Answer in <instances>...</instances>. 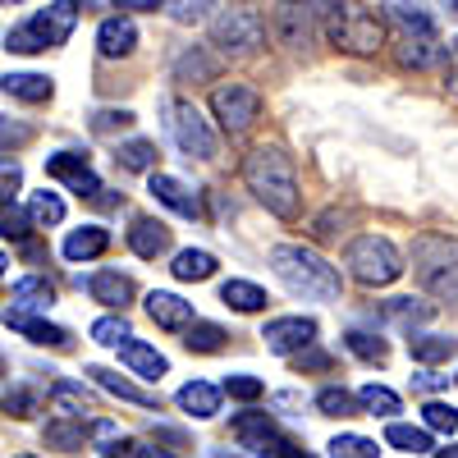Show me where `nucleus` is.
I'll use <instances>...</instances> for the list:
<instances>
[{
    "label": "nucleus",
    "instance_id": "c9c22d12",
    "mask_svg": "<svg viewBox=\"0 0 458 458\" xmlns=\"http://www.w3.org/2000/svg\"><path fill=\"white\" fill-rule=\"evenodd\" d=\"M358 408H362V412H371V417H394L403 403H399V394H394V390H386V386H376V380H371V386H362V390H358Z\"/></svg>",
    "mask_w": 458,
    "mask_h": 458
},
{
    "label": "nucleus",
    "instance_id": "a18cd8bd",
    "mask_svg": "<svg viewBox=\"0 0 458 458\" xmlns=\"http://www.w3.org/2000/svg\"><path fill=\"white\" fill-rule=\"evenodd\" d=\"M220 394H229V399H239V403H257L261 394H266V386L257 376H225V386H220Z\"/></svg>",
    "mask_w": 458,
    "mask_h": 458
},
{
    "label": "nucleus",
    "instance_id": "c756f323",
    "mask_svg": "<svg viewBox=\"0 0 458 458\" xmlns=\"http://www.w3.org/2000/svg\"><path fill=\"white\" fill-rule=\"evenodd\" d=\"M88 436H92V427L83 417H69V412H60V422L47 427V445H55V449H79Z\"/></svg>",
    "mask_w": 458,
    "mask_h": 458
},
{
    "label": "nucleus",
    "instance_id": "4d7b16f0",
    "mask_svg": "<svg viewBox=\"0 0 458 458\" xmlns=\"http://www.w3.org/2000/svg\"><path fill=\"white\" fill-rule=\"evenodd\" d=\"M165 5V0H114V10H124V14H133V10H151L157 14Z\"/></svg>",
    "mask_w": 458,
    "mask_h": 458
},
{
    "label": "nucleus",
    "instance_id": "79ce46f5",
    "mask_svg": "<svg viewBox=\"0 0 458 458\" xmlns=\"http://www.w3.org/2000/svg\"><path fill=\"white\" fill-rule=\"evenodd\" d=\"M422 427H427V431H440V436H454V431H458V408L431 399V403L422 408Z\"/></svg>",
    "mask_w": 458,
    "mask_h": 458
},
{
    "label": "nucleus",
    "instance_id": "a19ab883",
    "mask_svg": "<svg viewBox=\"0 0 458 458\" xmlns=\"http://www.w3.org/2000/svg\"><path fill=\"white\" fill-rule=\"evenodd\" d=\"M28 216H32V225H60L64 220V202L55 198V193H47V188H42V193H32V202H28Z\"/></svg>",
    "mask_w": 458,
    "mask_h": 458
},
{
    "label": "nucleus",
    "instance_id": "dca6fc26",
    "mask_svg": "<svg viewBox=\"0 0 458 458\" xmlns=\"http://www.w3.org/2000/svg\"><path fill=\"white\" fill-rule=\"evenodd\" d=\"M147 193L157 198L161 207H170V211L188 216V220H198V216H202L198 193H188V188H183L179 179H170V174H157V170H151V179H147Z\"/></svg>",
    "mask_w": 458,
    "mask_h": 458
},
{
    "label": "nucleus",
    "instance_id": "bb28decb",
    "mask_svg": "<svg viewBox=\"0 0 458 458\" xmlns=\"http://www.w3.org/2000/svg\"><path fill=\"white\" fill-rule=\"evenodd\" d=\"M220 302L225 308H234V312H266V289H257V284H248V280H225L220 284Z\"/></svg>",
    "mask_w": 458,
    "mask_h": 458
},
{
    "label": "nucleus",
    "instance_id": "de8ad7c7",
    "mask_svg": "<svg viewBox=\"0 0 458 458\" xmlns=\"http://www.w3.org/2000/svg\"><path fill=\"white\" fill-rule=\"evenodd\" d=\"M37 138V129L32 124H23V120H10V114H0V151H14V147H28Z\"/></svg>",
    "mask_w": 458,
    "mask_h": 458
},
{
    "label": "nucleus",
    "instance_id": "4be33fe9",
    "mask_svg": "<svg viewBox=\"0 0 458 458\" xmlns=\"http://www.w3.org/2000/svg\"><path fill=\"white\" fill-rule=\"evenodd\" d=\"M174 79H179V83H216V79H220V60L207 55L202 47H188V51L174 60Z\"/></svg>",
    "mask_w": 458,
    "mask_h": 458
},
{
    "label": "nucleus",
    "instance_id": "bf43d9fd",
    "mask_svg": "<svg viewBox=\"0 0 458 458\" xmlns=\"http://www.w3.org/2000/svg\"><path fill=\"white\" fill-rule=\"evenodd\" d=\"M5 266H10V257H5V252H0V280H5Z\"/></svg>",
    "mask_w": 458,
    "mask_h": 458
},
{
    "label": "nucleus",
    "instance_id": "8fccbe9b",
    "mask_svg": "<svg viewBox=\"0 0 458 458\" xmlns=\"http://www.w3.org/2000/svg\"><path fill=\"white\" fill-rule=\"evenodd\" d=\"M0 408H5V412H14V417H32V412H37V394L19 386V390H10L5 399H0Z\"/></svg>",
    "mask_w": 458,
    "mask_h": 458
},
{
    "label": "nucleus",
    "instance_id": "f704fd0d",
    "mask_svg": "<svg viewBox=\"0 0 458 458\" xmlns=\"http://www.w3.org/2000/svg\"><path fill=\"white\" fill-rule=\"evenodd\" d=\"M0 239H10V243L32 239V216L23 207H14L10 198H0Z\"/></svg>",
    "mask_w": 458,
    "mask_h": 458
},
{
    "label": "nucleus",
    "instance_id": "6e6d98bb",
    "mask_svg": "<svg viewBox=\"0 0 458 458\" xmlns=\"http://www.w3.org/2000/svg\"><path fill=\"white\" fill-rule=\"evenodd\" d=\"M445 83L458 92V37H454V42L445 47Z\"/></svg>",
    "mask_w": 458,
    "mask_h": 458
},
{
    "label": "nucleus",
    "instance_id": "b1692460",
    "mask_svg": "<svg viewBox=\"0 0 458 458\" xmlns=\"http://www.w3.org/2000/svg\"><path fill=\"white\" fill-rule=\"evenodd\" d=\"M179 408L188 417H198V422H207V417L220 412V390L207 386V380H188V386L179 390Z\"/></svg>",
    "mask_w": 458,
    "mask_h": 458
},
{
    "label": "nucleus",
    "instance_id": "ea45409f",
    "mask_svg": "<svg viewBox=\"0 0 458 458\" xmlns=\"http://www.w3.org/2000/svg\"><path fill=\"white\" fill-rule=\"evenodd\" d=\"M248 449H252V454H261V458H302V454H308L298 440H289V436H280V431H266V436H261V440H252Z\"/></svg>",
    "mask_w": 458,
    "mask_h": 458
},
{
    "label": "nucleus",
    "instance_id": "c03bdc74",
    "mask_svg": "<svg viewBox=\"0 0 458 458\" xmlns=\"http://www.w3.org/2000/svg\"><path fill=\"white\" fill-rule=\"evenodd\" d=\"M133 330H129V321H124V312H114V317H101V321H92V339L97 344H106V349H114V344H124Z\"/></svg>",
    "mask_w": 458,
    "mask_h": 458
},
{
    "label": "nucleus",
    "instance_id": "7ed1b4c3",
    "mask_svg": "<svg viewBox=\"0 0 458 458\" xmlns=\"http://www.w3.org/2000/svg\"><path fill=\"white\" fill-rule=\"evenodd\" d=\"M412 276L431 298H445V302H458V239L449 234H427L412 239Z\"/></svg>",
    "mask_w": 458,
    "mask_h": 458
},
{
    "label": "nucleus",
    "instance_id": "473e14b6",
    "mask_svg": "<svg viewBox=\"0 0 458 458\" xmlns=\"http://www.w3.org/2000/svg\"><path fill=\"white\" fill-rule=\"evenodd\" d=\"M386 445L403 449V454H431V431L427 427H403V422H390L386 427Z\"/></svg>",
    "mask_w": 458,
    "mask_h": 458
},
{
    "label": "nucleus",
    "instance_id": "58836bf2",
    "mask_svg": "<svg viewBox=\"0 0 458 458\" xmlns=\"http://www.w3.org/2000/svg\"><path fill=\"white\" fill-rule=\"evenodd\" d=\"M229 431H234V436L243 440V449H248V445L261 440L266 431H276V417H271V412H239L234 422H229Z\"/></svg>",
    "mask_w": 458,
    "mask_h": 458
},
{
    "label": "nucleus",
    "instance_id": "052dcab7",
    "mask_svg": "<svg viewBox=\"0 0 458 458\" xmlns=\"http://www.w3.org/2000/svg\"><path fill=\"white\" fill-rule=\"evenodd\" d=\"M449 10H454V14H458V0H449Z\"/></svg>",
    "mask_w": 458,
    "mask_h": 458
},
{
    "label": "nucleus",
    "instance_id": "e433bc0d",
    "mask_svg": "<svg viewBox=\"0 0 458 458\" xmlns=\"http://www.w3.org/2000/svg\"><path fill=\"white\" fill-rule=\"evenodd\" d=\"M14 302H19V308H51V302H55V284L42 280V276H28V280L14 284Z\"/></svg>",
    "mask_w": 458,
    "mask_h": 458
},
{
    "label": "nucleus",
    "instance_id": "39448f33",
    "mask_svg": "<svg viewBox=\"0 0 458 458\" xmlns=\"http://www.w3.org/2000/svg\"><path fill=\"white\" fill-rule=\"evenodd\" d=\"M390 28H394V55L403 69H427L440 60L445 42H440V28L427 10H412V5H390Z\"/></svg>",
    "mask_w": 458,
    "mask_h": 458
},
{
    "label": "nucleus",
    "instance_id": "9b49d317",
    "mask_svg": "<svg viewBox=\"0 0 458 458\" xmlns=\"http://www.w3.org/2000/svg\"><path fill=\"white\" fill-rule=\"evenodd\" d=\"M47 174L60 179L69 193H79V198H88V202L101 193L97 170L88 165V157H79V151H55V157H47Z\"/></svg>",
    "mask_w": 458,
    "mask_h": 458
},
{
    "label": "nucleus",
    "instance_id": "49530a36",
    "mask_svg": "<svg viewBox=\"0 0 458 458\" xmlns=\"http://www.w3.org/2000/svg\"><path fill=\"white\" fill-rule=\"evenodd\" d=\"M124 129H133V110H97V114H92V133H97V138L124 133Z\"/></svg>",
    "mask_w": 458,
    "mask_h": 458
},
{
    "label": "nucleus",
    "instance_id": "7c9ffc66",
    "mask_svg": "<svg viewBox=\"0 0 458 458\" xmlns=\"http://www.w3.org/2000/svg\"><path fill=\"white\" fill-rule=\"evenodd\" d=\"M114 161H120L124 170L151 174V170H157V161H161V151H157V142H142V138H133V142H124L120 151H114Z\"/></svg>",
    "mask_w": 458,
    "mask_h": 458
},
{
    "label": "nucleus",
    "instance_id": "0eeeda50",
    "mask_svg": "<svg viewBox=\"0 0 458 458\" xmlns=\"http://www.w3.org/2000/svg\"><path fill=\"white\" fill-rule=\"evenodd\" d=\"M326 37H330V47L349 51V55H376L386 47V19L362 5H349L326 19Z\"/></svg>",
    "mask_w": 458,
    "mask_h": 458
},
{
    "label": "nucleus",
    "instance_id": "f8f14e48",
    "mask_svg": "<svg viewBox=\"0 0 458 458\" xmlns=\"http://www.w3.org/2000/svg\"><path fill=\"white\" fill-rule=\"evenodd\" d=\"M261 339H266V349H271V353L293 358L298 349L317 344V321H312V317H280V321H266Z\"/></svg>",
    "mask_w": 458,
    "mask_h": 458
},
{
    "label": "nucleus",
    "instance_id": "a211bd4d",
    "mask_svg": "<svg viewBox=\"0 0 458 458\" xmlns=\"http://www.w3.org/2000/svg\"><path fill=\"white\" fill-rule=\"evenodd\" d=\"M120 349V362L129 367V371H138L142 380H161L165 371H170V362H165V353H157L151 344H142V339H124V344H114Z\"/></svg>",
    "mask_w": 458,
    "mask_h": 458
},
{
    "label": "nucleus",
    "instance_id": "a878e982",
    "mask_svg": "<svg viewBox=\"0 0 458 458\" xmlns=\"http://www.w3.org/2000/svg\"><path fill=\"white\" fill-rule=\"evenodd\" d=\"M408 353H412L417 362L436 367V362L458 358V339H449V335H412V339H408Z\"/></svg>",
    "mask_w": 458,
    "mask_h": 458
},
{
    "label": "nucleus",
    "instance_id": "c85d7f7f",
    "mask_svg": "<svg viewBox=\"0 0 458 458\" xmlns=\"http://www.w3.org/2000/svg\"><path fill=\"white\" fill-rule=\"evenodd\" d=\"M225 339H229V335H225L220 326L198 321V317L183 326V349H188V353H220V349H225Z\"/></svg>",
    "mask_w": 458,
    "mask_h": 458
},
{
    "label": "nucleus",
    "instance_id": "6e6552de",
    "mask_svg": "<svg viewBox=\"0 0 458 458\" xmlns=\"http://www.w3.org/2000/svg\"><path fill=\"white\" fill-rule=\"evenodd\" d=\"M161 114H165V129H170V138H174V147L183 151V157H193V161H211L216 157V133H211V124L202 120V110L193 101L165 97Z\"/></svg>",
    "mask_w": 458,
    "mask_h": 458
},
{
    "label": "nucleus",
    "instance_id": "5fc2aeb1",
    "mask_svg": "<svg viewBox=\"0 0 458 458\" xmlns=\"http://www.w3.org/2000/svg\"><path fill=\"white\" fill-rule=\"evenodd\" d=\"M445 386H449V376H436V371L412 376V390H417V394H436V390H445Z\"/></svg>",
    "mask_w": 458,
    "mask_h": 458
},
{
    "label": "nucleus",
    "instance_id": "f3484780",
    "mask_svg": "<svg viewBox=\"0 0 458 458\" xmlns=\"http://www.w3.org/2000/svg\"><path fill=\"white\" fill-rule=\"evenodd\" d=\"M129 248H133L142 261H157V257H165V252H170V229H165V220L138 216V220L129 225Z\"/></svg>",
    "mask_w": 458,
    "mask_h": 458
},
{
    "label": "nucleus",
    "instance_id": "09e8293b",
    "mask_svg": "<svg viewBox=\"0 0 458 458\" xmlns=\"http://www.w3.org/2000/svg\"><path fill=\"white\" fill-rule=\"evenodd\" d=\"M330 454H335V458H376V440H362V436H335V440H330Z\"/></svg>",
    "mask_w": 458,
    "mask_h": 458
},
{
    "label": "nucleus",
    "instance_id": "aec40b11",
    "mask_svg": "<svg viewBox=\"0 0 458 458\" xmlns=\"http://www.w3.org/2000/svg\"><path fill=\"white\" fill-rule=\"evenodd\" d=\"M83 284H88V293H92L97 302H106V308H114V312H124L129 298H133V284H129L120 271H97V276H88Z\"/></svg>",
    "mask_w": 458,
    "mask_h": 458
},
{
    "label": "nucleus",
    "instance_id": "2f4dec72",
    "mask_svg": "<svg viewBox=\"0 0 458 458\" xmlns=\"http://www.w3.org/2000/svg\"><path fill=\"white\" fill-rule=\"evenodd\" d=\"M51 403L60 412H69V417H88L92 412V394L83 386H73V380H55V386H51Z\"/></svg>",
    "mask_w": 458,
    "mask_h": 458
},
{
    "label": "nucleus",
    "instance_id": "f03ea898",
    "mask_svg": "<svg viewBox=\"0 0 458 458\" xmlns=\"http://www.w3.org/2000/svg\"><path fill=\"white\" fill-rule=\"evenodd\" d=\"M271 266H276V276L289 284V293H298V298L335 302V298L344 293L339 266H330L321 252L302 248V243H280V248H271Z\"/></svg>",
    "mask_w": 458,
    "mask_h": 458
},
{
    "label": "nucleus",
    "instance_id": "ddd939ff",
    "mask_svg": "<svg viewBox=\"0 0 458 458\" xmlns=\"http://www.w3.org/2000/svg\"><path fill=\"white\" fill-rule=\"evenodd\" d=\"M271 28L280 37V47L302 51L312 42V0H284V5L271 14Z\"/></svg>",
    "mask_w": 458,
    "mask_h": 458
},
{
    "label": "nucleus",
    "instance_id": "603ef678",
    "mask_svg": "<svg viewBox=\"0 0 458 458\" xmlns=\"http://www.w3.org/2000/svg\"><path fill=\"white\" fill-rule=\"evenodd\" d=\"M23 188V170H19V161H0V198H14Z\"/></svg>",
    "mask_w": 458,
    "mask_h": 458
},
{
    "label": "nucleus",
    "instance_id": "1a4fd4ad",
    "mask_svg": "<svg viewBox=\"0 0 458 458\" xmlns=\"http://www.w3.org/2000/svg\"><path fill=\"white\" fill-rule=\"evenodd\" d=\"M211 42L225 55H252L266 42V19L252 5H220V14L211 19Z\"/></svg>",
    "mask_w": 458,
    "mask_h": 458
},
{
    "label": "nucleus",
    "instance_id": "37998d69",
    "mask_svg": "<svg viewBox=\"0 0 458 458\" xmlns=\"http://www.w3.org/2000/svg\"><path fill=\"white\" fill-rule=\"evenodd\" d=\"M317 408L326 412V417H358L362 408H358V394H349V390H321L317 394Z\"/></svg>",
    "mask_w": 458,
    "mask_h": 458
},
{
    "label": "nucleus",
    "instance_id": "864d4df0",
    "mask_svg": "<svg viewBox=\"0 0 458 458\" xmlns=\"http://www.w3.org/2000/svg\"><path fill=\"white\" fill-rule=\"evenodd\" d=\"M165 5H174L170 10L174 19H202V10L211 5V0H165Z\"/></svg>",
    "mask_w": 458,
    "mask_h": 458
},
{
    "label": "nucleus",
    "instance_id": "13d9d810",
    "mask_svg": "<svg viewBox=\"0 0 458 458\" xmlns=\"http://www.w3.org/2000/svg\"><path fill=\"white\" fill-rule=\"evenodd\" d=\"M431 454H440V458H458V445H449V449H431Z\"/></svg>",
    "mask_w": 458,
    "mask_h": 458
},
{
    "label": "nucleus",
    "instance_id": "6ab92c4d",
    "mask_svg": "<svg viewBox=\"0 0 458 458\" xmlns=\"http://www.w3.org/2000/svg\"><path fill=\"white\" fill-rule=\"evenodd\" d=\"M147 317L157 321L161 330H183L188 321H193V302H183L179 293L151 289V293H147Z\"/></svg>",
    "mask_w": 458,
    "mask_h": 458
},
{
    "label": "nucleus",
    "instance_id": "cd10ccee",
    "mask_svg": "<svg viewBox=\"0 0 458 458\" xmlns=\"http://www.w3.org/2000/svg\"><path fill=\"white\" fill-rule=\"evenodd\" d=\"M174 280H183V284H193V280H211L216 276V257L211 252H202V248H183L179 257H174Z\"/></svg>",
    "mask_w": 458,
    "mask_h": 458
},
{
    "label": "nucleus",
    "instance_id": "412c9836",
    "mask_svg": "<svg viewBox=\"0 0 458 458\" xmlns=\"http://www.w3.org/2000/svg\"><path fill=\"white\" fill-rule=\"evenodd\" d=\"M88 376L97 380V386L114 399H124V403H138V408H157V394L151 390H138L133 380H124L120 371H110V367H88Z\"/></svg>",
    "mask_w": 458,
    "mask_h": 458
},
{
    "label": "nucleus",
    "instance_id": "4c0bfd02",
    "mask_svg": "<svg viewBox=\"0 0 458 458\" xmlns=\"http://www.w3.org/2000/svg\"><path fill=\"white\" fill-rule=\"evenodd\" d=\"M386 317L399 321V326H422V321L436 317V308H431V302H417V298H390L386 302Z\"/></svg>",
    "mask_w": 458,
    "mask_h": 458
},
{
    "label": "nucleus",
    "instance_id": "423d86ee",
    "mask_svg": "<svg viewBox=\"0 0 458 458\" xmlns=\"http://www.w3.org/2000/svg\"><path fill=\"white\" fill-rule=\"evenodd\" d=\"M344 266H349V276L367 289H386L403 276V257L386 234H358L349 243V252H344Z\"/></svg>",
    "mask_w": 458,
    "mask_h": 458
},
{
    "label": "nucleus",
    "instance_id": "20e7f679",
    "mask_svg": "<svg viewBox=\"0 0 458 458\" xmlns=\"http://www.w3.org/2000/svg\"><path fill=\"white\" fill-rule=\"evenodd\" d=\"M73 23H79V0H55V5L37 10L28 23L10 28L5 47L14 55H42V51H55L73 37Z\"/></svg>",
    "mask_w": 458,
    "mask_h": 458
},
{
    "label": "nucleus",
    "instance_id": "4468645a",
    "mask_svg": "<svg viewBox=\"0 0 458 458\" xmlns=\"http://www.w3.org/2000/svg\"><path fill=\"white\" fill-rule=\"evenodd\" d=\"M5 326L19 330V335L32 339V344H47V349H69V344H73L64 326H51L47 317H32V308H10V312H5Z\"/></svg>",
    "mask_w": 458,
    "mask_h": 458
},
{
    "label": "nucleus",
    "instance_id": "e2e57ef3",
    "mask_svg": "<svg viewBox=\"0 0 458 458\" xmlns=\"http://www.w3.org/2000/svg\"><path fill=\"white\" fill-rule=\"evenodd\" d=\"M312 5H321V0H312Z\"/></svg>",
    "mask_w": 458,
    "mask_h": 458
},
{
    "label": "nucleus",
    "instance_id": "f257e3e1",
    "mask_svg": "<svg viewBox=\"0 0 458 458\" xmlns=\"http://www.w3.org/2000/svg\"><path fill=\"white\" fill-rule=\"evenodd\" d=\"M243 183L248 193L280 220H298L302 211V193H298V174H293V161L284 157L280 147H257L248 151L243 161Z\"/></svg>",
    "mask_w": 458,
    "mask_h": 458
},
{
    "label": "nucleus",
    "instance_id": "680f3d73",
    "mask_svg": "<svg viewBox=\"0 0 458 458\" xmlns=\"http://www.w3.org/2000/svg\"><path fill=\"white\" fill-rule=\"evenodd\" d=\"M0 5H19V0H0Z\"/></svg>",
    "mask_w": 458,
    "mask_h": 458
},
{
    "label": "nucleus",
    "instance_id": "3c124183",
    "mask_svg": "<svg viewBox=\"0 0 458 458\" xmlns=\"http://www.w3.org/2000/svg\"><path fill=\"white\" fill-rule=\"evenodd\" d=\"M293 367H298V371H330V367H335V358L308 344V349H298V353H293Z\"/></svg>",
    "mask_w": 458,
    "mask_h": 458
},
{
    "label": "nucleus",
    "instance_id": "2eb2a0df",
    "mask_svg": "<svg viewBox=\"0 0 458 458\" xmlns=\"http://www.w3.org/2000/svg\"><path fill=\"white\" fill-rule=\"evenodd\" d=\"M133 47H138V28H133L129 14H114V19H106V23L97 28V51H101V60H124V55H133Z\"/></svg>",
    "mask_w": 458,
    "mask_h": 458
},
{
    "label": "nucleus",
    "instance_id": "5701e85b",
    "mask_svg": "<svg viewBox=\"0 0 458 458\" xmlns=\"http://www.w3.org/2000/svg\"><path fill=\"white\" fill-rule=\"evenodd\" d=\"M106 248H110V229H101V225H83V229H73V234L64 239V257L69 261H92Z\"/></svg>",
    "mask_w": 458,
    "mask_h": 458
},
{
    "label": "nucleus",
    "instance_id": "72a5a7b5",
    "mask_svg": "<svg viewBox=\"0 0 458 458\" xmlns=\"http://www.w3.org/2000/svg\"><path fill=\"white\" fill-rule=\"evenodd\" d=\"M344 344H349L353 358H362V362H371V367L390 362V344L376 339V335H367V330H349V335H344Z\"/></svg>",
    "mask_w": 458,
    "mask_h": 458
},
{
    "label": "nucleus",
    "instance_id": "9d476101",
    "mask_svg": "<svg viewBox=\"0 0 458 458\" xmlns=\"http://www.w3.org/2000/svg\"><path fill=\"white\" fill-rule=\"evenodd\" d=\"M211 110H216V120L229 138H239L248 133L257 120H261V97L248 88V83H220L211 92Z\"/></svg>",
    "mask_w": 458,
    "mask_h": 458
},
{
    "label": "nucleus",
    "instance_id": "393cba45",
    "mask_svg": "<svg viewBox=\"0 0 458 458\" xmlns=\"http://www.w3.org/2000/svg\"><path fill=\"white\" fill-rule=\"evenodd\" d=\"M0 88H5L14 101H28V106H42V101H51V79H42V73H5L0 79Z\"/></svg>",
    "mask_w": 458,
    "mask_h": 458
}]
</instances>
